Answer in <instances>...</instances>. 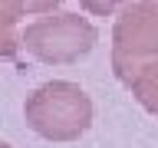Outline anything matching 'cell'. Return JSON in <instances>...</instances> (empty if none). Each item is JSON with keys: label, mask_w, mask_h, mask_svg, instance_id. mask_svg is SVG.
I'll return each instance as SVG.
<instances>
[{"label": "cell", "mask_w": 158, "mask_h": 148, "mask_svg": "<svg viewBox=\"0 0 158 148\" xmlns=\"http://www.w3.org/2000/svg\"><path fill=\"white\" fill-rule=\"evenodd\" d=\"M27 125L46 142H76L92 125V99L69 79L43 82L23 102Z\"/></svg>", "instance_id": "1"}, {"label": "cell", "mask_w": 158, "mask_h": 148, "mask_svg": "<svg viewBox=\"0 0 158 148\" xmlns=\"http://www.w3.org/2000/svg\"><path fill=\"white\" fill-rule=\"evenodd\" d=\"M20 39L33 59L49 63V66H69V63L82 59L86 53H92L99 33L79 13H53V17L30 23L20 33Z\"/></svg>", "instance_id": "2"}, {"label": "cell", "mask_w": 158, "mask_h": 148, "mask_svg": "<svg viewBox=\"0 0 158 148\" xmlns=\"http://www.w3.org/2000/svg\"><path fill=\"white\" fill-rule=\"evenodd\" d=\"M158 59V0L128 3L112 30V69L118 82Z\"/></svg>", "instance_id": "3"}, {"label": "cell", "mask_w": 158, "mask_h": 148, "mask_svg": "<svg viewBox=\"0 0 158 148\" xmlns=\"http://www.w3.org/2000/svg\"><path fill=\"white\" fill-rule=\"evenodd\" d=\"M27 17L23 0H0V59H13L23 46L17 27L20 20Z\"/></svg>", "instance_id": "4"}, {"label": "cell", "mask_w": 158, "mask_h": 148, "mask_svg": "<svg viewBox=\"0 0 158 148\" xmlns=\"http://www.w3.org/2000/svg\"><path fill=\"white\" fill-rule=\"evenodd\" d=\"M122 86L135 96L138 105H145L152 115H158V59L155 63H145V66L138 69V72H132Z\"/></svg>", "instance_id": "5"}, {"label": "cell", "mask_w": 158, "mask_h": 148, "mask_svg": "<svg viewBox=\"0 0 158 148\" xmlns=\"http://www.w3.org/2000/svg\"><path fill=\"white\" fill-rule=\"evenodd\" d=\"M132 0H79V7L92 17H112L115 10H125Z\"/></svg>", "instance_id": "6"}, {"label": "cell", "mask_w": 158, "mask_h": 148, "mask_svg": "<svg viewBox=\"0 0 158 148\" xmlns=\"http://www.w3.org/2000/svg\"><path fill=\"white\" fill-rule=\"evenodd\" d=\"M56 7H59V0H23L27 13H53Z\"/></svg>", "instance_id": "7"}, {"label": "cell", "mask_w": 158, "mask_h": 148, "mask_svg": "<svg viewBox=\"0 0 158 148\" xmlns=\"http://www.w3.org/2000/svg\"><path fill=\"white\" fill-rule=\"evenodd\" d=\"M0 148H10V145H7V142H0Z\"/></svg>", "instance_id": "8"}]
</instances>
